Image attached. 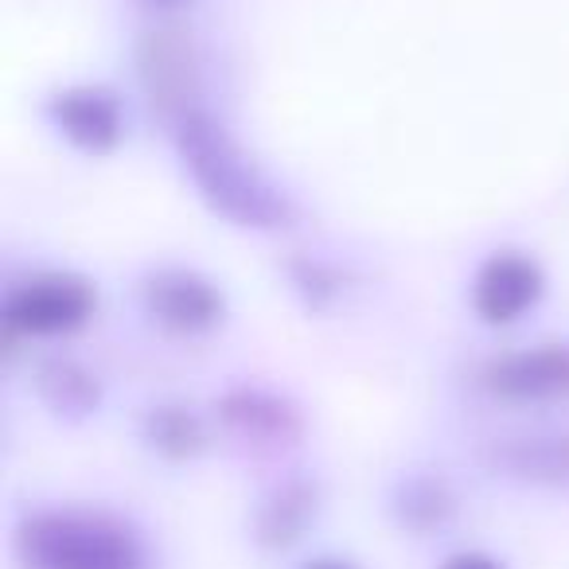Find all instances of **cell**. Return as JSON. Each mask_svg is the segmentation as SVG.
Masks as SVG:
<instances>
[{
	"label": "cell",
	"mask_w": 569,
	"mask_h": 569,
	"mask_svg": "<svg viewBox=\"0 0 569 569\" xmlns=\"http://www.w3.org/2000/svg\"><path fill=\"white\" fill-rule=\"evenodd\" d=\"M168 141L196 199L227 227L246 234H281L297 222L293 196L258 164L214 110H191Z\"/></svg>",
	"instance_id": "obj_1"
},
{
	"label": "cell",
	"mask_w": 569,
	"mask_h": 569,
	"mask_svg": "<svg viewBox=\"0 0 569 569\" xmlns=\"http://www.w3.org/2000/svg\"><path fill=\"white\" fill-rule=\"evenodd\" d=\"M17 569H152V542L129 515L102 503H43L12 519Z\"/></svg>",
	"instance_id": "obj_2"
},
{
	"label": "cell",
	"mask_w": 569,
	"mask_h": 569,
	"mask_svg": "<svg viewBox=\"0 0 569 569\" xmlns=\"http://www.w3.org/2000/svg\"><path fill=\"white\" fill-rule=\"evenodd\" d=\"M102 309V289L79 269H32L9 281L0 297V328L9 343L67 340L94 325Z\"/></svg>",
	"instance_id": "obj_3"
},
{
	"label": "cell",
	"mask_w": 569,
	"mask_h": 569,
	"mask_svg": "<svg viewBox=\"0 0 569 569\" xmlns=\"http://www.w3.org/2000/svg\"><path fill=\"white\" fill-rule=\"evenodd\" d=\"M133 74L141 102L164 133H172L203 102V56L199 40L180 20H157L133 40Z\"/></svg>",
	"instance_id": "obj_4"
},
{
	"label": "cell",
	"mask_w": 569,
	"mask_h": 569,
	"mask_svg": "<svg viewBox=\"0 0 569 569\" xmlns=\"http://www.w3.org/2000/svg\"><path fill=\"white\" fill-rule=\"evenodd\" d=\"M133 301L144 325L172 340L214 336L230 317L227 289L211 273L183 266V261H160L144 269L133 284Z\"/></svg>",
	"instance_id": "obj_5"
},
{
	"label": "cell",
	"mask_w": 569,
	"mask_h": 569,
	"mask_svg": "<svg viewBox=\"0 0 569 569\" xmlns=\"http://www.w3.org/2000/svg\"><path fill=\"white\" fill-rule=\"evenodd\" d=\"M211 418L222 437L258 457H281L301 449L309 437V413L297 398L266 382H230L214 395Z\"/></svg>",
	"instance_id": "obj_6"
},
{
	"label": "cell",
	"mask_w": 569,
	"mask_h": 569,
	"mask_svg": "<svg viewBox=\"0 0 569 569\" xmlns=\"http://www.w3.org/2000/svg\"><path fill=\"white\" fill-rule=\"evenodd\" d=\"M40 118L71 152L90 160L113 157L129 141L126 94L110 82H63L48 90L40 102Z\"/></svg>",
	"instance_id": "obj_7"
},
{
	"label": "cell",
	"mask_w": 569,
	"mask_h": 569,
	"mask_svg": "<svg viewBox=\"0 0 569 569\" xmlns=\"http://www.w3.org/2000/svg\"><path fill=\"white\" fill-rule=\"evenodd\" d=\"M546 293H550V273L542 261L519 246H499V250L483 253L480 266L472 269L468 309H472L476 325L503 332V328L535 317Z\"/></svg>",
	"instance_id": "obj_8"
},
{
	"label": "cell",
	"mask_w": 569,
	"mask_h": 569,
	"mask_svg": "<svg viewBox=\"0 0 569 569\" xmlns=\"http://www.w3.org/2000/svg\"><path fill=\"white\" fill-rule=\"evenodd\" d=\"M476 387L499 406H566L569 402V340H546L491 356L476 371Z\"/></svg>",
	"instance_id": "obj_9"
},
{
	"label": "cell",
	"mask_w": 569,
	"mask_h": 569,
	"mask_svg": "<svg viewBox=\"0 0 569 569\" xmlns=\"http://www.w3.org/2000/svg\"><path fill=\"white\" fill-rule=\"evenodd\" d=\"M325 515V483L317 472H284L253 499L250 519V542L266 553H284L301 546L312 535V527Z\"/></svg>",
	"instance_id": "obj_10"
},
{
	"label": "cell",
	"mask_w": 569,
	"mask_h": 569,
	"mask_svg": "<svg viewBox=\"0 0 569 569\" xmlns=\"http://www.w3.org/2000/svg\"><path fill=\"white\" fill-rule=\"evenodd\" d=\"M483 472L515 488L566 491L569 488V429H527L488 437L476 449Z\"/></svg>",
	"instance_id": "obj_11"
},
{
	"label": "cell",
	"mask_w": 569,
	"mask_h": 569,
	"mask_svg": "<svg viewBox=\"0 0 569 569\" xmlns=\"http://www.w3.org/2000/svg\"><path fill=\"white\" fill-rule=\"evenodd\" d=\"M382 511H387L390 527L402 535L437 538L460 519L465 496H460L457 480L441 468H402L387 483Z\"/></svg>",
	"instance_id": "obj_12"
},
{
	"label": "cell",
	"mask_w": 569,
	"mask_h": 569,
	"mask_svg": "<svg viewBox=\"0 0 569 569\" xmlns=\"http://www.w3.org/2000/svg\"><path fill=\"white\" fill-rule=\"evenodd\" d=\"M28 390L43 406V413L63 426H82L98 418L106 406V379L71 351H48L32 363Z\"/></svg>",
	"instance_id": "obj_13"
},
{
	"label": "cell",
	"mask_w": 569,
	"mask_h": 569,
	"mask_svg": "<svg viewBox=\"0 0 569 569\" xmlns=\"http://www.w3.org/2000/svg\"><path fill=\"white\" fill-rule=\"evenodd\" d=\"M137 441L149 457L164 465H196L219 441V426L211 413L196 410L180 398H157L137 413Z\"/></svg>",
	"instance_id": "obj_14"
},
{
	"label": "cell",
	"mask_w": 569,
	"mask_h": 569,
	"mask_svg": "<svg viewBox=\"0 0 569 569\" xmlns=\"http://www.w3.org/2000/svg\"><path fill=\"white\" fill-rule=\"evenodd\" d=\"M289 281H293V293L305 297L309 309H328L332 301L343 297V277L332 261H320V258H293L289 261Z\"/></svg>",
	"instance_id": "obj_15"
},
{
	"label": "cell",
	"mask_w": 569,
	"mask_h": 569,
	"mask_svg": "<svg viewBox=\"0 0 569 569\" xmlns=\"http://www.w3.org/2000/svg\"><path fill=\"white\" fill-rule=\"evenodd\" d=\"M437 569H511V566H507L503 558H496V553L468 546V550H452Z\"/></svg>",
	"instance_id": "obj_16"
},
{
	"label": "cell",
	"mask_w": 569,
	"mask_h": 569,
	"mask_svg": "<svg viewBox=\"0 0 569 569\" xmlns=\"http://www.w3.org/2000/svg\"><path fill=\"white\" fill-rule=\"evenodd\" d=\"M297 569H363V566L343 558V553H312V558H305Z\"/></svg>",
	"instance_id": "obj_17"
},
{
	"label": "cell",
	"mask_w": 569,
	"mask_h": 569,
	"mask_svg": "<svg viewBox=\"0 0 569 569\" xmlns=\"http://www.w3.org/2000/svg\"><path fill=\"white\" fill-rule=\"evenodd\" d=\"M144 4H152V9H160V12H176V9H188V4H196V0H144Z\"/></svg>",
	"instance_id": "obj_18"
}]
</instances>
